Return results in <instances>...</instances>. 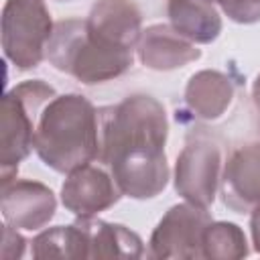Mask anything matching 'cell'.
<instances>
[{"label": "cell", "instance_id": "cell-1", "mask_svg": "<svg viewBox=\"0 0 260 260\" xmlns=\"http://www.w3.org/2000/svg\"><path fill=\"white\" fill-rule=\"evenodd\" d=\"M100 156L122 195L152 199L169 183L165 142L167 114L160 102L146 93L124 98L100 108Z\"/></svg>", "mask_w": 260, "mask_h": 260}, {"label": "cell", "instance_id": "cell-2", "mask_svg": "<svg viewBox=\"0 0 260 260\" xmlns=\"http://www.w3.org/2000/svg\"><path fill=\"white\" fill-rule=\"evenodd\" d=\"M35 150L55 173H71L100 156V112L79 93L55 95L41 112Z\"/></svg>", "mask_w": 260, "mask_h": 260}, {"label": "cell", "instance_id": "cell-3", "mask_svg": "<svg viewBox=\"0 0 260 260\" xmlns=\"http://www.w3.org/2000/svg\"><path fill=\"white\" fill-rule=\"evenodd\" d=\"M49 63L85 85L104 83L124 75L134 61L130 49L110 47L93 39L85 20L67 18L55 22L47 45Z\"/></svg>", "mask_w": 260, "mask_h": 260}, {"label": "cell", "instance_id": "cell-4", "mask_svg": "<svg viewBox=\"0 0 260 260\" xmlns=\"http://www.w3.org/2000/svg\"><path fill=\"white\" fill-rule=\"evenodd\" d=\"M55 95V89L43 79L22 81L4 93L0 122V185L16 179L18 162L35 148L39 116Z\"/></svg>", "mask_w": 260, "mask_h": 260}, {"label": "cell", "instance_id": "cell-5", "mask_svg": "<svg viewBox=\"0 0 260 260\" xmlns=\"http://www.w3.org/2000/svg\"><path fill=\"white\" fill-rule=\"evenodd\" d=\"M53 28L43 0H6L2 8L4 57L20 71L35 69L47 57Z\"/></svg>", "mask_w": 260, "mask_h": 260}, {"label": "cell", "instance_id": "cell-6", "mask_svg": "<svg viewBox=\"0 0 260 260\" xmlns=\"http://www.w3.org/2000/svg\"><path fill=\"white\" fill-rule=\"evenodd\" d=\"M211 223L207 207L195 203L173 205L156 223L150 242L148 256L152 258H203L201 244L205 228Z\"/></svg>", "mask_w": 260, "mask_h": 260}, {"label": "cell", "instance_id": "cell-7", "mask_svg": "<svg viewBox=\"0 0 260 260\" xmlns=\"http://www.w3.org/2000/svg\"><path fill=\"white\" fill-rule=\"evenodd\" d=\"M221 173V150L207 138L185 144L175 165V191L189 203L209 207L215 199Z\"/></svg>", "mask_w": 260, "mask_h": 260}, {"label": "cell", "instance_id": "cell-8", "mask_svg": "<svg viewBox=\"0 0 260 260\" xmlns=\"http://www.w3.org/2000/svg\"><path fill=\"white\" fill-rule=\"evenodd\" d=\"M0 209L6 223L16 230L35 232L53 219L57 199L55 193L39 181L12 179L0 187Z\"/></svg>", "mask_w": 260, "mask_h": 260}, {"label": "cell", "instance_id": "cell-9", "mask_svg": "<svg viewBox=\"0 0 260 260\" xmlns=\"http://www.w3.org/2000/svg\"><path fill=\"white\" fill-rule=\"evenodd\" d=\"M122 197L110 171L91 162L67 173L61 185V203L77 217H89L110 209Z\"/></svg>", "mask_w": 260, "mask_h": 260}, {"label": "cell", "instance_id": "cell-10", "mask_svg": "<svg viewBox=\"0 0 260 260\" xmlns=\"http://www.w3.org/2000/svg\"><path fill=\"white\" fill-rule=\"evenodd\" d=\"M85 26L100 43L132 51L142 35V14L132 0H98L85 18Z\"/></svg>", "mask_w": 260, "mask_h": 260}, {"label": "cell", "instance_id": "cell-11", "mask_svg": "<svg viewBox=\"0 0 260 260\" xmlns=\"http://www.w3.org/2000/svg\"><path fill=\"white\" fill-rule=\"evenodd\" d=\"M221 199L236 213L260 205V144H246L228 158L221 175Z\"/></svg>", "mask_w": 260, "mask_h": 260}, {"label": "cell", "instance_id": "cell-12", "mask_svg": "<svg viewBox=\"0 0 260 260\" xmlns=\"http://www.w3.org/2000/svg\"><path fill=\"white\" fill-rule=\"evenodd\" d=\"M201 51L179 35L169 24H152L142 30L138 41V59L144 67L154 71H171L185 67L191 61H197Z\"/></svg>", "mask_w": 260, "mask_h": 260}, {"label": "cell", "instance_id": "cell-13", "mask_svg": "<svg viewBox=\"0 0 260 260\" xmlns=\"http://www.w3.org/2000/svg\"><path fill=\"white\" fill-rule=\"evenodd\" d=\"M87 242V258H142L144 246L138 234L130 232L126 225L110 223L104 219L79 217Z\"/></svg>", "mask_w": 260, "mask_h": 260}, {"label": "cell", "instance_id": "cell-14", "mask_svg": "<svg viewBox=\"0 0 260 260\" xmlns=\"http://www.w3.org/2000/svg\"><path fill=\"white\" fill-rule=\"evenodd\" d=\"M234 100L232 79L215 69H203L189 77L185 87L187 108L201 120H217Z\"/></svg>", "mask_w": 260, "mask_h": 260}, {"label": "cell", "instance_id": "cell-15", "mask_svg": "<svg viewBox=\"0 0 260 260\" xmlns=\"http://www.w3.org/2000/svg\"><path fill=\"white\" fill-rule=\"evenodd\" d=\"M167 16L171 26L191 43L207 45L221 32V18L205 0H169Z\"/></svg>", "mask_w": 260, "mask_h": 260}, {"label": "cell", "instance_id": "cell-16", "mask_svg": "<svg viewBox=\"0 0 260 260\" xmlns=\"http://www.w3.org/2000/svg\"><path fill=\"white\" fill-rule=\"evenodd\" d=\"M35 258H87V242L81 225H57L41 232L32 240Z\"/></svg>", "mask_w": 260, "mask_h": 260}, {"label": "cell", "instance_id": "cell-17", "mask_svg": "<svg viewBox=\"0 0 260 260\" xmlns=\"http://www.w3.org/2000/svg\"><path fill=\"white\" fill-rule=\"evenodd\" d=\"M201 252L203 258L209 260H240L250 254V248L240 225L232 221H211L205 228Z\"/></svg>", "mask_w": 260, "mask_h": 260}, {"label": "cell", "instance_id": "cell-18", "mask_svg": "<svg viewBox=\"0 0 260 260\" xmlns=\"http://www.w3.org/2000/svg\"><path fill=\"white\" fill-rule=\"evenodd\" d=\"M225 16L238 24H254L260 20V0H219Z\"/></svg>", "mask_w": 260, "mask_h": 260}, {"label": "cell", "instance_id": "cell-19", "mask_svg": "<svg viewBox=\"0 0 260 260\" xmlns=\"http://www.w3.org/2000/svg\"><path fill=\"white\" fill-rule=\"evenodd\" d=\"M24 246H26V240L16 232V228L10 225V223H4V240H2L0 256L4 260L20 258L24 254Z\"/></svg>", "mask_w": 260, "mask_h": 260}, {"label": "cell", "instance_id": "cell-20", "mask_svg": "<svg viewBox=\"0 0 260 260\" xmlns=\"http://www.w3.org/2000/svg\"><path fill=\"white\" fill-rule=\"evenodd\" d=\"M250 232H252L254 250L260 254V205H256L252 209V215H250Z\"/></svg>", "mask_w": 260, "mask_h": 260}, {"label": "cell", "instance_id": "cell-21", "mask_svg": "<svg viewBox=\"0 0 260 260\" xmlns=\"http://www.w3.org/2000/svg\"><path fill=\"white\" fill-rule=\"evenodd\" d=\"M252 100H254V106L260 114V73H258V77L254 79V85H252Z\"/></svg>", "mask_w": 260, "mask_h": 260}, {"label": "cell", "instance_id": "cell-22", "mask_svg": "<svg viewBox=\"0 0 260 260\" xmlns=\"http://www.w3.org/2000/svg\"><path fill=\"white\" fill-rule=\"evenodd\" d=\"M205 2H209V4H215V2H219V0H205Z\"/></svg>", "mask_w": 260, "mask_h": 260}]
</instances>
